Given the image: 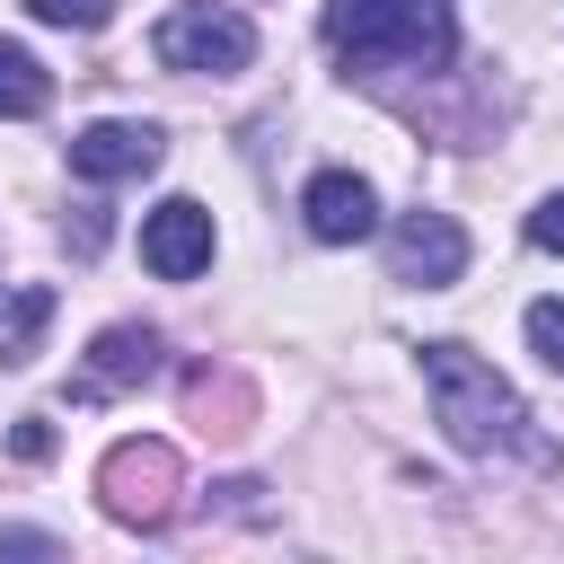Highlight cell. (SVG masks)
<instances>
[{
  "label": "cell",
  "mask_w": 564,
  "mask_h": 564,
  "mask_svg": "<svg viewBox=\"0 0 564 564\" xmlns=\"http://www.w3.org/2000/svg\"><path fill=\"white\" fill-rule=\"evenodd\" d=\"M423 388H432V423L467 449V458H529V467H564V449L538 432V414L520 405V388L476 361L467 344H423Z\"/></svg>",
  "instance_id": "1"
},
{
  "label": "cell",
  "mask_w": 564,
  "mask_h": 564,
  "mask_svg": "<svg viewBox=\"0 0 564 564\" xmlns=\"http://www.w3.org/2000/svg\"><path fill=\"white\" fill-rule=\"evenodd\" d=\"M326 44L352 62L432 70L458 53V9L449 0H326Z\"/></svg>",
  "instance_id": "2"
},
{
  "label": "cell",
  "mask_w": 564,
  "mask_h": 564,
  "mask_svg": "<svg viewBox=\"0 0 564 564\" xmlns=\"http://www.w3.org/2000/svg\"><path fill=\"white\" fill-rule=\"evenodd\" d=\"M150 53H159L167 70H212V79H229V70L256 62V26H247V9H229V0H185V9L159 18Z\"/></svg>",
  "instance_id": "3"
},
{
  "label": "cell",
  "mask_w": 564,
  "mask_h": 564,
  "mask_svg": "<svg viewBox=\"0 0 564 564\" xmlns=\"http://www.w3.org/2000/svg\"><path fill=\"white\" fill-rule=\"evenodd\" d=\"M176 449L167 441H115L106 449V467H97V494H106V511L123 520V529H159L167 511H176Z\"/></svg>",
  "instance_id": "4"
},
{
  "label": "cell",
  "mask_w": 564,
  "mask_h": 564,
  "mask_svg": "<svg viewBox=\"0 0 564 564\" xmlns=\"http://www.w3.org/2000/svg\"><path fill=\"white\" fill-rule=\"evenodd\" d=\"M388 264H397V282H414V291H449V282L467 273V229H458L449 212H405V220L388 229Z\"/></svg>",
  "instance_id": "5"
},
{
  "label": "cell",
  "mask_w": 564,
  "mask_h": 564,
  "mask_svg": "<svg viewBox=\"0 0 564 564\" xmlns=\"http://www.w3.org/2000/svg\"><path fill=\"white\" fill-rule=\"evenodd\" d=\"M141 264H150L159 282H194V273L212 264V212H203L194 194H167V203L141 220Z\"/></svg>",
  "instance_id": "6"
},
{
  "label": "cell",
  "mask_w": 564,
  "mask_h": 564,
  "mask_svg": "<svg viewBox=\"0 0 564 564\" xmlns=\"http://www.w3.org/2000/svg\"><path fill=\"white\" fill-rule=\"evenodd\" d=\"M159 123H123V115H106V123H88L79 141H70V167L88 176V185H123V176H150L159 167Z\"/></svg>",
  "instance_id": "7"
},
{
  "label": "cell",
  "mask_w": 564,
  "mask_h": 564,
  "mask_svg": "<svg viewBox=\"0 0 564 564\" xmlns=\"http://www.w3.org/2000/svg\"><path fill=\"white\" fill-rule=\"evenodd\" d=\"M300 212H308V238H326V247H352V238H370V229H379V194H370L352 167H326V176H308Z\"/></svg>",
  "instance_id": "8"
},
{
  "label": "cell",
  "mask_w": 564,
  "mask_h": 564,
  "mask_svg": "<svg viewBox=\"0 0 564 564\" xmlns=\"http://www.w3.org/2000/svg\"><path fill=\"white\" fill-rule=\"evenodd\" d=\"M159 370V335L150 326H106L97 344H88V379H79V397H106V388H141Z\"/></svg>",
  "instance_id": "9"
},
{
  "label": "cell",
  "mask_w": 564,
  "mask_h": 564,
  "mask_svg": "<svg viewBox=\"0 0 564 564\" xmlns=\"http://www.w3.org/2000/svg\"><path fill=\"white\" fill-rule=\"evenodd\" d=\"M44 106H53V70H44L26 44L0 35V115L18 123V115H44Z\"/></svg>",
  "instance_id": "10"
},
{
  "label": "cell",
  "mask_w": 564,
  "mask_h": 564,
  "mask_svg": "<svg viewBox=\"0 0 564 564\" xmlns=\"http://www.w3.org/2000/svg\"><path fill=\"white\" fill-rule=\"evenodd\" d=\"M44 326H53V291H44V282H26V291L9 300V317H0V361H9V370H26V361H35V344H44Z\"/></svg>",
  "instance_id": "11"
},
{
  "label": "cell",
  "mask_w": 564,
  "mask_h": 564,
  "mask_svg": "<svg viewBox=\"0 0 564 564\" xmlns=\"http://www.w3.org/2000/svg\"><path fill=\"white\" fill-rule=\"evenodd\" d=\"M26 18H44V26H79V35H88V26L115 18V0H26Z\"/></svg>",
  "instance_id": "12"
},
{
  "label": "cell",
  "mask_w": 564,
  "mask_h": 564,
  "mask_svg": "<svg viewBox=\"0 0 564 564\" xmlns=\"http://www.w3.org/2000/svg\"><path fill=\"white\" fill-rule=\"evenodd\" d=\"M529 344L564 370V300H538V308H529Z\"/></svg>",
  "instance_id": "13"
},
{
  "label": "cell",
  "mask_w": 564,
  "mask_h": 564,
  "mask_svg": "<svg viewBox=\"0 0 564 564\" xmlns=\"http://www.w3.org/2000/svg\"><path fill=\"white\" fill-rule=\"evenodd\" d=\"M529 247H546V256H564V194H546V203L529 212Z\"/></svg>",
  "instance_id": "14"
},
{
  "label": "cell",
  "mask_w": 564,
  "mask_h": 564,
  "mask_svg": "<svg viewBox=\"0 0 564 564\" xmlns=\"http://www.w3.org/2000/svg\"><path fill=\"white\" fill-rule=\"evenodd\" d=\"M0 555H62V538H53V529H18V520H0Z\"/></svg>",
  "instance_id": "15"
},
{
  "label": "cell",
  "mask_w": 564,
  "mask_h": 564,
  "mask_svg": "<svg viewBox=\"0 0 564 564\" xmlns=\"http://www.w3.org/2000/svg\"><path fill=\"white\" fill-rule=\"evenodd\" d=\"M9 449H18V458H53V423H44V414H26V423L9 432Z\"/></svg>",
  "instance_id": "16"
}]
</instances>
